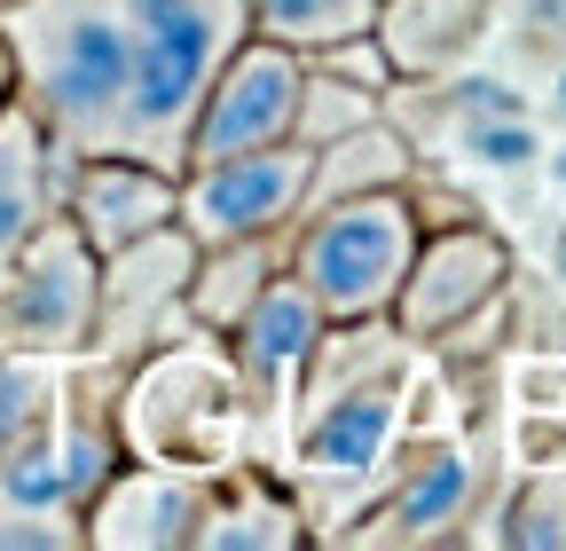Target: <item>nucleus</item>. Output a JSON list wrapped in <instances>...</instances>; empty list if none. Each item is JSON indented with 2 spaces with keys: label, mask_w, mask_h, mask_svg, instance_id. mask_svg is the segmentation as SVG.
<instances>
[{
  "label": "nucleus",
  "mask_w": 566,
  "mask_h": 551,
  "mask_svg": "<svg viewBox=\"0 0 566 551\" xmlns=\"http://www.w3.org/2000/svg\"><path fill=\"white\" fill-rule=\"evenodd\" d=\"M24 55L40 80V111L63 134H103L111 118H126V80H134V40L103 0H40L24 17Z\"/></svg>",
  "instance_id": "obj_1"
},
{
  "label": "nucleus",
  "mask_w": 566,
  "mask_h": 551,
  "mask_svg": "<svg viewBox=\"0 0 566 551\" xmlns=\"http://www.w3.org/2000/svg\"><path fill=\"white\" fill-rule=\"evenodd\" d=\"M95 308V268L87 237L32 229L0 260V347H71Z\"/></svg>",
  "instance_id": "obj_2"
},
{
  "label": "nucleus",
  "mask_w": 566,
  "mask_h": 551,
  "mask_svg": "<svg viewBox=\"0 0 566 551\" xmlns=\"http://www.w3.org/2000/svg\"><path fill=\"white\" fill-rule=\"evenodd\" d=\"M300 276H307L315 308H338V315L386 308V292L409 276V214L394 197L338 205V214L307 237V268Z\"/></svg>",
  "instance_id": "obj_3"
},
{
  "label": "nucleus",
  "mask_w": 566,
  "mask_h": 551,
  "mask_svg": "<svg viewBox=\"0 0 566 551\" xmlns=\"http://www.w3.org/2000/svg\"><path fill=\"white\" fill-rule=\"evenodd\" d=\"M212 48H221V9L212 0H142V48H134V80H126V118L142 134H166L189 118Z\"/></svg>",
  "instance_id": "obj_4"
},
{
  "label": "nucleus",
  "mask_w": 566,
  "mask_h": 551,
  "mask_svg": "<svg viewBox=\"0 0 566 551\" xmlns=\"http://www.w3.org/2000/svg\"><path fill=\"white\" fill-rule=\"evenodd\" d=\"M307 174H315V150H275V143L237 150V158H212V166H205V181H197V197H189L197 237L237 245V237L275 229V221L300 205Z\"/></svg>",
  "instance_id": "obj_5"
},
{
  "label": "nucleus",
  "mask_w": 566,
  "mask_h": 551,
  "mask_svg": "<svg viewBox=\"0 0 566 551\" xmlns=\"http://www.w3.org/2000/svg\"><path fill=\"white\" fill-rule=\"evenodd\" d=\"M300 87H307V80H300V63L283 55V48H252L237 72H229V87L212 95L205 126H197V166L275 143V134L300 118Z\"/></svg>",
  "instance_id": "obj_6"
},
{
  "label": "nucleus",
  "mask_w": 566,
  "mask_h": 551,
  "mask_svg": "<svg viewBox=\"0 0 566 551\" xmlns=\"http://www.w3.org/2000/svg\"><path fill=\"white\" fill-rule=\"evenodd\" d=\"M166 214H174V189L150 181V174L87 166V181H80V237H87L95 252H126V245H142Z\"/></svg>",
  "instance_id": "obj_7"
},
{
  "label": "nucleus",
  "mask_w": 566,
  "mask_h": 551,
  "mask_svg": "<svg viewBox=\"0 0 566 551\" xmlns=\"http://www.w3.org/2000/svg\"><path fill=\"white\" fill-rule=\"evenodd\" d=\"M394 441V394L386 386H363V394H346L323 409V426L307 434V472L323 480H354V472H370Z\"/></svg>",
  "instance_id": "obj_8"
},
{
  "label": "nucleus",
  "mask_w": 566,
  "mask_h": 551,
  "mask_svg": "<svg viewBox=\"0 0 566 551\" xmlns=\"http://www.w3.org/2000/svg\"><path fill=\"white\" fill-rule=\"evenodd\" d=\"M495 268H504V252H495L488 237H457V245H441L433 268H424L433 284H417V292H409V323H417V331L457 323V300L472 308V300L495 292Z\"/></svg>",
  "instance_id": "obj_9"
},
{
  "label": "nucleus",
  "mask_w": 566,
  "mask_h": 551,
  "mask_svg": "<svg viewBox=\"0 0 566 551\" xmlns=\"http://www.w3.org/2000/svg\"><path fill=\"white\" fill-rule=\"evenodd\" d=\"M307 347H315V292H307V284L268 292V300L252 308V323H244V363H252V378H292V371L307 363Z\"/></svg>",
  "instance_id": "obj_10"
},
{
  "label": "nucleus",
  "mask_w": 566,
  "mask_h": 551,
  "mask_svg": "<svg viewBox=\"0 0 566 551\" xmlns=\"http://www.w3.org/2000/svg\"><path fill=\"white\" fill-rule=\"evenodd\" d=\"M472 32H480V0H401L394 9V63L433 72V63H449Z\"/></svg>",
  "instance_id": "obj_11"
},
{
  "label": "nucleus",
  "mask_w": 566,
  "mask_h": 551,
  "mask_svg": "<svg viewBox=\"0 0 566 551\" xmlns=\"http://www.w3.org/2000/svg\"><path fill=\"white\" fill-rule=\"evenodd\" d=\"M40 229V143L17 111H0V260Z\"/></svg>",
  "instance_id": "obj_12"
},
{
  "label": "nucleus",
  "mask_w": 566,
  "mask_h": 551,
  "mask_svg": "<svg viewBox=\"0 0 566 551\" xmlns=\"http://www.w3.org/2000/svg\"><path fill=\"white\" fill-rule=\"evenodd\" d=\"M464 497H472V457H441V465H424V472H417V489L386 512V528H394V536H433V528H457Z\"/></svg>",
  "instance_id": "obj_13"
},
{
  "label": "nucleus",
  "mask_w": 566,
  "mask_h": 551,
  "mask_svg": "<svg viewBox=\"0 0 566 551\" xmlns=\"http://www.w3.org/2000/svg\"><path fill=\"white\" fill-rule=\"evenodd\" d=\"M268 40H307V48H338L354 32H370V0H260Z\"/></svg>",
  "instance_id": "obj_14"
},
{
  "label": "nucleus",
  "mask_w": 566,
  "mask_h": 551,
  "mask_svg": "<svg viewBox=\"0 0 566 551\" xmlns=\"http://www.w3.org/2000/svg\"><path fill=\"white\" fill-rule=\"evenodd\" d=\"M197 528V505L181 489H158V497H111L103 512V543H174Z\"/></svg>",
  "instance_id": "obj_15"
},
{
  "label": "nucleus",
  "mask_w": 566,
  "mask_h": 551,
  "mask_svg": "<svg viewBox=\"0 0 566 551\" xmlns=\"http://www.w3.org/2000/svg\"><path fill=\"white\" fill-rule=\"evenodd\" d=\"M512 543H566V489H535V505H520Z\"/></svg>",
  "instance_id": "obj_16"
},
{
  "label": "nucleus",
  "mask_w": 566,
  "mask_h": 551,
  "mask_svg": "<svg viewBox=\"0 0 566 551\" xmlns=\"http://www.w3.org/2000/svg\"><path fill=\"white\" fill-rule=\"evenodd\" d=\"M472 150H480L488 166H527V158H535V134H527V126H472Z\"/></svg>",
  "instance_id": "obj_17"
},
{
  "label": "nucleus",
  "mask_w": 566,
  "mask_h": 551,
  "mask_svg": "<svg viewBox=\"0 0 566 551\" xmlns=\"http://www.w3.org/2000/svg\"><path fill=\"white\" fill-rule=\"evenodd\" d=\"M551 174H558V181H566V150H558V158H551Z\"/></svg>",
  "instance_id": "obj_18"
},
{
  "label": "nucleus",
  "mask_w": 566,
  "mask_h": 551,
  "mask_svg": "<svg viewBox=\"0 0 566 551\" xmlns=\"http://www.w3.org/2000/svg\"><path fill=\"white\" fill-rule=\"evenodd\" d=\"M558 268H566V237H558Z\"/></svg>",
  "instance_id": "obj_19"
}]
</instances>
